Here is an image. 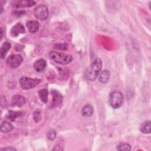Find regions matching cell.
I'll return each instance as SVG.
<instances>
[{"label": "cell", "mask_w": 151, "mask_h": 151, "mask_svg": "<svg viewBox=\"0 0 151 151\" xmlns=\"http://www.w3.org/2000/svg\"><path fill=\"white\" fill-rule=\"evenodd\" d=\"M102 68V61L100 58H96L88 67L84 73V77L89 81H94L98 77Z\"/></svg>", "instance_id": "cell-1"}, {"label": "cell", "mask_w": 151, "mask_h": 151, "mask_svg": "<svg viewBox=\"0 0 151 151\" xmlns=\"http://www.w3.org/2000/svg\"><path fill=\"white\" fill-rule=\"evenodd\" d=\"M49 57L55 63L61 65L69 64L73 61V57L71 55L55 51H50Z\"/></svg>", "instance_id": "cell-2"}, {"label": "cell", "mask_w": 151, "mask_h": 151, "mask_svg": "<svg viewBox=\"0 0 151 151\" xmlns=\"http://www.w3.org/2000/svg\"><path fill=\"white\" fill-rule=\"evenodd\" d=\"M124 101V96L122 93L118 91H114L110 93L109 97V102L113 109L120 108Z\"/></svg>", "instance_id": "cell-3"}, {"label": "cell", "mask_w": 151, "mask_h": 151, "mask_svg": "<svg viewBox=\"0 0 151 151\" xmlns=\"http://www.w3.org/2000/svg\"><path fill=\"white\" fill-rule=\"evenodd\" d=\"M19 84L21 88L24 90H29L35 87L41 82V80L38 78H32L27 77H22L20 78Z\"/></svg>", "instance_id": "cell-4"}, {"label": "cell", "mask_w": 151, "mask_h": 151, "mask_svg": "<svg viewBox=\"0 0 151 151\" xmlns=\"http://www.w3.org/2000/svg\"><path fill=\"white\" fill-rule=\"evenodd\" d=\"M23 61V58L20 54H12L6 59V65L11 68L18 67Z\"/></svg>", "instance_id": "cell-5"}, {"label": "cell", "mask_w": 151, "mask_h": 151, "mask_svg": "<svg viewBox=\"0 0 151 151\" xmlns=\"http://www.w3.org/2000/svg\"><path fill=\"white\" fill-rule=\"evenodd\" d=\"M34 16L39 20H45L48 18V10L47 7L43 4L37 5L34 11Z\"/></svg>", "instance_id": "cell-6"}, {"label": "cell", "mask_w": 151, "mask_h": 151, "mask_svg": "<svg viewBox=\"0 0 151 151\" xmlns=\"http://www.w3.org/2000/svg\"><path fill=\"white\" fill-rule=\"evenodd\" d=\"M51 95L52 96V101L51 103V106L52 108L58 107L60 106L63 101V97L62 94L56 90H52L51 91Z\"/></svg>", "instance_id": "cell-7"}, {"label": "cell", "mask_w": 151, "mask_h": 151, "mask_svg": "<svg viewBox=\"0 0 151 151\" xmlns=\"http://www.w3.org/2000/svg\"><path fill=\"white\" fill-rule=\"evenodd\" d=\"M12 6L16 8L21 7H31L34 5L36 2L34 1H27V0H21V1H13L11 2Z\"/></svg>", "instance_id": "cell-8"}, {"label": "cell", "mask_w": 151, "mask_h": 151, "mask_svg": "<svg viewBox=\"0 0 151 151\" xmlns=\"http://www.w3.org/2000/svg\"><path fill=\"white\" fill-rule=\"evenodd\" d=\"M25 99L19 94L14 96L11 99V104L13 107H21L25 104Z\"/></svg>", "instance_id": "cell-9"}, {"label": "cell", "mask_w": 151, "mask_h": 151, "mask_svg": "<svg viewBox=\"0 0 151 151\" xmlns=\"http://www.w3.org/2000/svg\"><path fill=\"white\" fill-rule=\"evenodd\" d=\"M25 32V28L23 25L19 22L17 23L13 26L11 29L10 34L11 36L15 37L19 35L20 34H24Z\"/></svg>", "instance_id": "cell-10"}, {"label": "cell", "mask_w": 151, "mask_h": 151, "mask_svg": "<svg viewBox=\"0 0 151 151\" xmlns=\"http://www.w3.org/2000/svg\"><path fill=\"white\" fill-rule=\"evenodd\" d=\"M47 66V63L44 59H39L34 63V68L37 72L43 71Z\"/></svg>", "instance_id": "cell-11"}, {"label": "cell", "mask_w": 151, "mask_h": 151, "mask_svg": "<svg viewBox=\"0 0 151 151\" xmlns=\"http://www.w3.org/2000/svg\"><path fill=\"white\" fill-rule=\"evenodd\" d=\"M27 27L31 33H35L38 31L40 24L37 21H29L27 23Z\"/></svg>", "instance_id": "cell-12"}, {"label": "cell", "mask_w": 151, "mask_h": 151, "mask_svg": "<svg viewBox=\"0 0 151 151\" xmlns=\"http://www.w3.org/2000/svg\"><path fill=\"white\" fill-rule=\"evenodd\" d=\"M93 111H94L93 107L91 104H87L83 107L81 111V114L83 117H88L93 114Z\"/></svg>", "instance_id": "cell-13"}, {"label": "cell", "mask_w": 151, "mask_h": 151, "mask_svg": "<svg viewBox=\"0 0 151 151\" xmlns=\"http://www.w3.org/2000/svg\"><path fill=\"white\" fill-rule=\"evenodd\" d=\"M11 47V45L9 42L6 41L3 42V44L1 45L0 49V55L2 59H4L5 58L6 54H7L9 50H10Z\"/></svg>", "instance_id": "cell-14"}, {"label": "cell", "mask_w": 151, "mask_h": 151, "mask_svg": "<svg viewBox=\"0 0 151 151\" xmlns=\"http://www.w3.org/2000/svg\"><path fill=\"white\" fill-rule=\"evenodd\" d=\"M110 78V73L107 70H104L99 75V81L103 84L107 83Z\"/></svg>", "instance_id": "cell-15"}, {"label": "cell", "mask_w": 151, "mask_h": 151, "mask_svg": "<svg viewBox=\"0 0 151 151\" xmlns=\"http://www.w3.org/2000/svg\"><path fill=\"white\" fill-rule=\"evenodd\" d=\"M13 129V125L7 121H4L1 124V131L3 133H8L12 131Z\"/></svg>", "instance_id": "cell-16"}, {"label": "cell", "mask_w": 151, "mask_h": 151, "mask_svg": "<svg viewBox=\"0 0 151 151\" xmlns=\"http://www.w3.org/2000/svg\"><path fill=\"white\" fill-rule=\"evenodd\" d=\"M140 130L143 133L148 134L151 132V122L149 120L145 121L140 126Z\"/></svg>", "instance_id": "cell-17"}, {"label": "cell", "mask_w": 151, "mask_h": 151, "mask_svg": "<svg viewBox=\"0 0 151 151\" xmlns=\"http://www.w3.org/2000/svg\"><path fill=\"white\" fill-rule=\"evenodd\" d=\"M21 115H22V113L21 111L9 110L6 115V117L11 121L14 122L17 117L21 116Z\"/></svg>", "instance_id": "cell-18"}, {"label": "cell", "mask_w": 151, "mask_h": 151, "mask_svg": "<svg viewBox=\"0 0 151 151\" xmlns=\"http://www.w3.org/2000/svg\"><path fill=\"white\" fill-rule=\"evenodd\" d=\"M48 90L46 88L41 89L38 91V95L41 100L43 102L46 103L48 100Z\"/></svg>", "instance_id": "cell-19"}, {"label": "cell", "mask_w": 151, "mask_h": 151, "mask_svg": "<svg viewBox=\"0 0 151 151\" xmlns=\"http://www.w3.org/2000/svg\"><path fill=\"white\" fill-rule=\"evenodd\" d=\"M117 149L118 150H126V151H129L131 150V146L129 143H120L119 145H117Z\"/></svg>", "instance_id": "cell-20"}, {"label": "cell", "mask_w": 151, "mask_h": 151, "mask_svg": "<svg viewBox=\"0 0 151 151\" xmlns=\"http://www.w3.org/2000/svg\"><path fill=\"white\" fill-rule=\"evenodd\" d=\"M33 118L35 122H39L41 119V111L40 109L36 110L33 114Z\"/></svg>", "instance_id": "cell-21"}, {"label": "cell", "mask_w": 151, "mask_h": 151, "mask_svg": "<svg viewBox=\"0 0 151 151\" xmlns=\"http://www.w3.org/2000/svg\"><path fill=\"white\" fill-rule=\"evenodd\" d=\"M56 135H57V133H56L55 131L53 129L49 130L47 133V137L50 140H53L55 138Z\"/></svg>", "instance_id": "cell-22"}, {"label": "cell", "mask_w": 151, "mask_h": 151, "mask_svg": "<svg viewBox=\"0 0 151 151\" xmlns=\"http://www.w3.org/2000/svg\"><path fill=\"white\" fill-rule=\"evenodd\" d=\"M1 150H17V149L13 147H4L1 148Z\"/></svg>", "instance_id": "cell-23"}, {"label": "cell", "mask_w": 151, "mask_h": 151, "mask_svg": "<svg viewBox=\"0 0 151 151\" xmlns=\"http://www.w3.org/2000/svg\"><path fill=\"white\" fill-rule=\"evenodd\" d=\"M53 150H63V149L61 148V147L59 145H56L54 146V147L52 149Z\"/></svg>", "instance_id": "cell-24"}, {"label": "cell", "mask_w": 151, "mask_h": 151, "mask_svg": "<svg viewBox=\"0 0 151 151\" xmlns=\"http://www.w3.org/2000/svg\"><path fill=\"white\" fill-rule=\"evenodd\" d=\"M2 35H3V30H2V28H1V40L2 38Z\"/></svg>", "instance_id": "cell-25"}]
</instances>
